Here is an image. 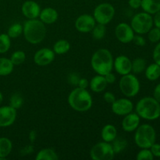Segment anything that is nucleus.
<instances>
[{
    "instance_id": "nucleus-1",
    "label": "nucleus",
    "mask_w": 160,
    "mask_h": 160,
    "mask_svg": "<svg viewBox=\"0 0 160 160\" xmlns=\"http://www.w3.org/2000/svg\"><path fill=\"white\" fill-rule=\"evenodd\" d=\"M23 29L25 39L32 45L40 44L46 36L45 24L38 18L26 20L23 26Z\"/></svg>"
},
{
    "instance_id": "nucleus-2",
    "label": "nucleus",
    "mask_w": 160,
    "mask_h": 160,
    "mask_svg": "<svg viewBox=\"0 0 160 160\" xmlns=\"http://www.w3.org/2000/svg\"><path fill=\"white\" fill-rule=\"evenodd\" d=\"M91 66L97 74L105 75L113 69V57L109 50L99 48L95 52L91 59Z\"/></svg>"
},
{
    "instance_id": "nucleus-3",
    "label": "nucleus",
    "mask_w": 160,
    "mask_h": 160,
    "mask_svg": "<svg viewBox=\"0 0 160 160\" xmlns=\"http://www.w3.org/2000/svg\"><path fill=\"white\" fill-rule=\"evenodd\" d=\"M68 103L73 110L84 112L92 108L93 99L91 93L87 89L78 87L72 90L69 95Z\"/></svg>"
},
{
    "instance_id": "nucleus-4",
    "label": "nucleus",
    "mask_w": 160,
    "mask_h": 160,
    "mask_svg": "<svg viewBox=\"0 0 160 160\" xmlns=\"http://www.w3.org/2000/svg\"><path fill=\"white\" fill-rule=\"evenodd\" d=\"M135 110L141 119L156 120L160 117V103L154 97H144L137 102Z\"/></svg>"
},
{
    "instance_id": "nucleus-5",
    "label": "nucleus",
    "mask_w": 160,
    "mask_h": 160,
    "mask_svg": "<svg viewBox=\"0 0 160 160\" xmlns=\"http://www.w3.org/2000/svg\"><path fill=\"white\" fill-rule=\"evenodd\" d=\"M134 142L140 148H150L156 141V131L152 125L148 123L139 125L135 130Z\"/></svg>"
},
{
    "instance_id": "nucleus-6",
    "label": "nucleus",
    "mask_w": 160,
    "mask_h": 160,
    "mask_svg": "<svg viewBox=\"0 0 160 160\" xmlns=\"http://www.w3.org/2000/svg\"><path fill=\"white\" fill-rule=\"evenodd\" d=\"M120 92L127 98H133L140 92L141 84L138 78L134 73L123 75L119 82Z\"/></svg>"
},
{
    "instance_id": "nucleus-7",
    "label": "nucleus",
    "mask_w": 160,
    "mask_h": 160,
    "mask_svg": "<svg viewBox=\"0 0 160 160\" xmlns=\"http://www.w3.org/2000/svg\"><path fill=\"white\" fill-rule=\"evenodd\" d=\"M131 26L134 33L138 34H145L153 28V17L151 14L145 12H141L132 17Z\"/></svg>"
},
{
    "instance_id": "nucleus-8",
    "label": "nucleus",
    "mask_w": 160,
    "mask_h": 160,
    "mask_svg": "<svg viewBox=\"0 0 160 160\" xmlns=\"http://www.w3.org/2000/svg\"><path fill=\"white\" fill-rule=\"evenodd\" d=\"M115 155L112 144L104 141L95 144L90 150V157L93 160H112Z\"/></svg>"
},
{
    "instance_id": "nucleus-9",
    "label": "nucleus",
    "mask_w": 160,
    "mask_h": 160,
    "mask_svg": "<svg viewBox=\"0 0 160 160\" xmlns=\"http://www.w3.org/2000/svg\"><path fill=\"white\" fill-rule=\"evenodd\" d=\"M115 15V9L110 3L103 2L98 4L94 9L93 17L98 23L106 25L110 23Z\"/></svg>"
},
{
    "instance_id": "nucleus-10",
    "label": "nucleus",
    "mask_w": 160,
    "mask_h": 160,
    "mask_svg": "<svg viewBox=\"0 0 160 160\" xmlns=\"http://www.w3.org/2000/svg\"><path fill=\"white\" fill-rule=\"evenodd\" d=\"M115 35L117 40L123 44L132 42L135 33L131 24L127 23H120L115 28Z\"/></svg>"
},
{
    "instance_id": "nucleus-11",
    "label": "nucleus",
    "mask_w": 160,
    "mask_h": 160,
    "mask_svg": "<svg viewBox=\"0 0 160 160\" xmlns=\"http://www.w3.org/2000/svg\"><path fill=\"white\" fill-rule=\"evenodd\" d=\"M95 24L96 21L91 14H81L75 20V28L81 33L92 32Z\"/></svg>"
},
{
    "instance_id": "nucleus-12",
    "label": "nucleus",
    "mask_w": 160,
    "mask_h": 160,
    "mask_svg": "<svg viewBox=\"0 0 160 160\" xmlns=\"http://www.w3.org/2000/svg\"><path fill=\"white\" fill-rule=\"evenodd\" d=\"M111 109L116 115L124 117L125 115L132 112L134 109V104L128 98H118L111 104Z\"/></svg>"
},
{
    "instance_id": "nucleus-13",
    "label": "nucleus",
    "mask_w": 160,
    "mask_h": 160,
    "mask_svg": "<svg viewBox=\"0 0 160 160\" xmlns=\"http://www.w3.org/2000/svg\"><path fill=\"white\" fill-rule=\"evenodd\" d=\"M17 116V109L12 106H0V128H7L13 124Z\"/></svg>"
},
{
    "instance_id": "nucleus-14",
    "label": "nucleus",
    "mask_w": 160,
    "mask_h": 160,
    "mask_svg": "<svg viewBox=\"0 0 160 160\" xmlns=\"http://www.w3.org/2000/svg\"><path fill=\"white\" fill-rule=\"evenodd\" d=\"M55 52L48 48H42L38 50L34 56V62L39 67L49 65L55 59Z\"/></svg>"
},
{
    "instance_id": "nucleus-15",
    "label": "nucleus",
    "mask_w": 160,
    "mask_h": 160,
    "mask_svg": "<svg viewBox=\"0 0 160 160\" xmlns=\"http://www.w3.org/2000/svg\"><path fill=\"white\" fill-rule=\"evenodd\" d=\"M132 61L126 56H119L113 59V68L120 75L128 74L131 73Z\"/></svg>"
},
{
    "instance_id": "nucleus-16",
    "label": "nucleus",
    "mask_w": 160,
    "mask_h": 160,
    "mask_svg": "<svg viewBox=\"0 0 160 160\" xmlns=\"http://www.w3.org/2000/svg\"><path fill=\"white\" fill-rule=\"evenodd\" d=\"M41 7L36 2L32 0H28L24 2L21 6L22 14L28 20L36 19L39 17L41 12Z\"/></svg>"
},
{
    "instance_id": "nucleus-17",
    "label": "nucleus",
    "mask_w": 160,
    "mask_h": 160,
    "mask_svg": "<svg viewBox=\"0 0 160 160\" xmlns=\"http://www.w3.org/2000/svg\"><path fill=\"white\" fill-rule=\"evenodd\" d=\"M141 118L136 112H130L124 116L122 120V128L126 132H133L140 125Z\"/></svg>"
},
{
    "instance_id": "nucleus-18",
    "label": "nucleus",
    "mask_w": 160,
    "mask_h": 160,
    "mask_svg": "<svg viewBox=\"0 0 160 160\" xmlns=\"http://www.w3.org/2000/svg\"><path fill=\"white\" fill-rule=\"evenodd\" d=\"M38 17L45 24H52L58 20L59 14L54 8L46 7L41 10Z\"/></svg>"
},
{
    "instance_id": "nucleus-19",
    "label": "nucleus",
    "mask_w": 160,
    "mask_h": 160,
    "mask_svg": "<svg viewBox=\"0 0 160 160\" xmlns=\"http://www.w3.org/2000/svg\"><path fill=\"white\" fill-rule=\"evenodd\" d=\"M107 84L105 77L100 74L93 77L89 81V88L95 93H101L104 92L107 87Z\"/></svg>"
},
{
    "instance_id": "nucleus-20",
    "label": "nucleus",
    "mask_w": 160,
    "mask_h": 160,
    "mask_svg": "<svg viewBox=\"0 0 160 160\" xmlns=\"http://www.w3.org/2000/svg\"><path fill=\"white\" fill-rule=\"evenodd\" d=\"M101 137L102 141L111 143L117 137V129L112 124L105 125L102 129Z\"/></svg>"
},
{
    "instance_id": "nucleus-21",
    "label": "nucleus",
    "mask_w": 160,
    "mask_h": 160,
    "mask_svg": "<svg viewBox=\"0 0 160 160\" xmlns=\"http://www.w3.org/2000/svg\"><path fill=\"white\" fill-rule=\"evenodd\" d=\"M141 7L144 12L154 15L160 11V0H142Z\"/></svg>"
},
{
    "instance_id": "nucleus-22",
    "label": "nucleus",
    "mask_w": 160,
    "mask_h": 160,
    "mask_svg": "<svg viewBox=\"0 0 160 160\" xmlns=\"http://www.w3.org/2000/svg\"><path fill=\"white\" fill-rule=\"evenodd\" d=\"M12 143L8 138H0V160L5 159L11 153Z\"/></svg>"
},
{
    "instance_id": "nucleus-23",
    "label": "nucleus",
    "mask_w": 160,
    "mask_h": 160,
    "mask_svg": "<svg viewBox=\"0 0 160 160\" xmlns=\"http://www.w3.org/2000/svg\"><path fill=\"white\" fill-rule=\"evenodd\" d=\"M145 74L148 81H157L160 78V66L156 62L150 64L145 68Z\"/></svg>"
},
{
    "instance_id": "nucleus-24",
    "label": "nucleus",
    "mask_w": 160,
    "mask_h": 160,
    "mask_svg": "<svg viewBox=\"0 0 160 160\" xmlns=\"http://www.w3.org/2000/svg\"><path fill=\"white\" fill-rule=\"evenodd\" d=\"M36 160H58L59 156L52 148H47L40 150L35 157Z\"/></svg>"
},
{
    "instance_id": "nucleus-25",
    "label": "nucleus",
    "mask_w": 160,
    "mask_h": 160,
    "mask_svg": "<svg viewBox=\"0 0 160 160\" xmlns=\"http://www.w3.org/2000/svg\"><path fill=\"white\" fill-rule=\"evenodd\" d=\"M14 65L11 62L10 59L0 57V76H8L12 72Z\"/></svg>"
},
{
    "instance_id": "nucleus-26",
    "label": "nucleus",
    "mask_w": 160,
    "mask_h": 160,
    "mask_svg": "<svg viewBox=\"0 0 160 160\" xmlns=\"http://www.w3.org/2000/svg\"><path fill=\"white\" fill-rule=\"evenodd\" d=\"M70 48V44L66 39H60L58 40L53 45V52L55 54L64 55L68 52Z\"/></svg>"
},
{
    "instance_id": "nucleus-27",
    "label": "nucleus",
    "mask_w": 160,
    "mask_h": 160,
    "mask_svg": "<svg viewBox=\"0 0 160 160\" xmlns=\"http://www.w3.org/2000/svg\"><path fill=\"white\" fill-rule=\"evenodd\" d=\"M146 61L143 58H136L132 61L131 72L134 74H140L145 71L146 68Z\"/></svg>"
},
{
    "instance_id": "nucleus-28",
    "label": "nucleus",
    "mask_w": 160,
    "mask_h": 160,
    "mask_svg": "<svg viewBox=\"0 0 160 160\" xmlns=\"http://www.w3.org/2000/svg\"><path fill=\"white\" fill-rule=\"evenodd\" d=\"M11 47V38L7 34H0V54L9 51Z\"/></svg>"
},
{
    "instance_id": "nucleus-29",
    "label": "nucleus",
    "mask_w": 160,
    "mask_h": 160,
    "mask_svg": "<svg viewBox=\"0 0 160 160\" xmlns=\"http://www.w3.org/2000/svg\"><path fill=\"white\" fill-rule=\"evenodd\" d=\"M23 25L21 23H15L9 27L7 34L11 38H17L23 34Z\"/></svg>"
},
{
    "instance_id": "nucleus-30",
    "label": "nucleus",
    "mask_w": 160,
    "mask_h": 160,
    "mask_svg": "<svg viewBox=\"0 0 160 160\" xmlns=\"http://www.w3.org/2000/svg\"><path fill=\"white\" fill-rule=\"evenodd\" d=\"M112 146L115 154H118V153L121 152L122 151H123L127 148V146H128V142H127V140L125 138L117 137L115 140L112 142Z\"/></svg>"
},
{
    "instance_id": "nucleus-31",
    "label": "nucleus",
    "mask_w": 160,
    "mask_h": 160,
    "mask_svg": "<svg viewBox=\"0 0 160 160\" xmlns=\"http://www.w3.org/2000/svg\"><path fill=\"white\" fill-rule=\"evenodd\" d=\"M26 59V54L23 51L17 50L11 55L10 60L14 66H19L23 63Z\"/></svg>"
},
{
    "instance_id": "nucleus-32",
    "label": "nucleus",
    "mask_w": 160,
    "mask_h": 160,
    "mask_svg": "<svg viewBox=\"0 0 160 160\" xmlns=\"http://www.w3.org/2000/svg\"><path fill=\"white\" fill-rule=\"evenodd\" d=\"M92 36L96 40H101L106 35V25L101 24V23H98V24H95V26L94 27V28L92 31Z\"/></svg>"
},
{
    "instance_id": "nucleus-33",
    "label": "nucleus",
    "mask_w": 160,
    "mask_h": 160,
    "mask_svg": "<svg viewBox=\"0 0 160 160\" xmlns=\"http://www.w3.org/2000/svg\"><path fill=\"white\" fill-rule=\"evenodd\" d=\"M23 104V98L20 94L15 93L9 98V106L17 110L18 109L22 107Z\"/></svg>"
},
{
    "instance_id": "nucleus-34",
    "label": "nucleus",
    "mask_w": 160,
    "mask_h": 160,
    "mask_svg": "<svg viewBox=\"0 0 160 160\" xmlns=\"http://www.w3.org/2000/svg\"><path fill=\"white\" fill-rule=\"evenodd\" d=\"M148 38L151 43H158L160 42V29L159 28H152L148 33Z\"/></svg>"
},
{
    "instance_id": "nucleus-35",
    "label": "nucleus",
    "mask_w": 160,
    "mask_h": 160,
    "mask_svg": "<svg viewBox=\"0 0 160 160\" xmlns=\"http://www.w3.org/2000/svg\"><path fill=\"white\" fill-rule=\"evenodd\" d=\"M154 158L150 148H141L136 156L138 160H153Z\"/></svg>"
},
{
    "instance_id": "nucleus-36",
    "label": "nucleus",
    "mask_w": 160,
    "mask_h": 160,
    "mask_svg": "<svg viewBox=\"0 0 160 160\" xmlns=\"http://www.w3.org/2000/svg\"><path fill=\"white\" fill-rule=\"evenodd\" d=\"M152 58L154 62L160 66V42H158L153 50Z\"/></svg>"
},
{
    "instance_id": "nucleus-37",
    "label": "nucleus",
    "mask_w": 160,
    "mask_h": 160,
    "mask_svg": "<svg viewBox=\"0 0 160 160\" xmlns=\"http://www.w3.org/2000/svg\"><path fill=\"white\" fill-rule=\"evenodd\" d=\"M132 42H134V45H138V46L143 47L146 45V41L142 37L141 34H138V35H134V38H133Z\"/></svg>"
},
{
    "instance_id": "nucleus-38",
    "label": "nucleus",
    "mask_w": 160,
    "mask_h": 160,
    "mask_svg": "<svg viewBox=\"0 0 160 160\" xmlns=\"http://www.w3.org/2000/svg\"><path fill=\"white\" fill-rule=\"evenodd\" d=\"M103 99L107 103L112 104L114 101L116 100V96L114 94L111 92H105L103 95Z\"/></svg>"
},
{
    "instance_id": "nucleus-39",
    "label": "nucleus",
    "mask_w": 160,
    "mask_h": 160,
    "mask_svg": "<svg viewBox=\"0 0 160 160\" xmlns=\"http://www.w3.org/2000/svg\"><path fill=\"white\" fill-rule=\"evenodd\" d=\"M150 150H151L152 153L154 157L160 158V144L156 143V142H155V143L150 147Z\"/></svg>"
},
{
    "instance_id": "nucleus-40",
    "label": "nucleus",
    "mask_w": 160,
    "mask_h": 160,
    "mask_svg": "<svg viewBox=\"0 0 160 160\" xmlns=\"http://www.w3.org/2000/svg\"><path fill=\"white\" fill-rule=\"evenodd\" d=\"M79 80L80 78L78 77V74H76V73H73L69 75L68 81L70 82V84H72V85H78Z\"/></svg>"
},
{
    "instance_id": "nucleus-41",
    "label": "nucleus",
    "mask_w": 160,
    "mask_h": 160,
    "mask_svg": "<svg viewBox=\"0 0 160 160\" xmlns=\"http://www.w3.org/2000/svg\"><path fill=\"white\" fill-rule=\"evenodd\" d=\"M104 77L106 78V81L107 82V84H113L116 81V80H117L116 75L114 73H112V72H109V73H106Z\"/></svg>"
},
{
    "instance_id": "nucleus-42",
    "label": "nucleus",
    "mask_w": 160,
    "mask_h": 160,
    "mask_svg": "<svg viewBox=\"0 0 160 160\" xmlns=\"http://www.w3.org/2000/svg\"><path fill=\"white\" fill-rule=\"evenodd\" d=\"M128 5L131 8L134 9H137L141 7L142 5V0H129L128 1Z\"/></svg>"
},
{
    "instance_id": "nucleus-43",
    "label": "nucleus",
    "mask_w": 160,
    "mask_h": 160,
    "mask_svg": "<svg viewBox=\"0 0 160 160\" xmlns=\"http://www.w3.org/2000/svg\"><path fill=\"white\" fill-rule=\"evenodd\" d=\"M33 152H34V147H33L32 145H27V146H25L24 148H22L20 153H21V155L25 156V155L31 154V153H32Z\"/></svg>"
},
{
    "instance_id": "nucleus-44",
    "label": "nucleus",
    "mask_w": 160,
    "mask_h": 160,
    "mask_svg": "<svg viewBox=\"0 0 160 160\" xmlns=\"http://www.w3.org/2000/svg\"><path fill=\"white\" fill-rule=\"evenodd\" d=\"M78 86L81 88L87 89V88L89 87V81L86 78H80Z\"/></svg>"
},
{
    "instance_id": "nucleus-45",
    "label": "nucleus",
    "mask_w": 160,
    "mask_h": 160,
    "mask_svg": "<svg viewBox=\"0 0 160 160\" xmlns=\"http://www.w3.org/2000/svg\"><path fill=\"white\" fill-rule=\"evenodd\" d=\"M153 17V24L155 25V27L159 28L160 29V11L157 12L156 13L154 14V17Z\"/></svg>"
},
{
    "instance_id": "nucleus-46",
    "label": "nucleus",
    "mask_w": 160,
    "mask_h": 160,
    "mask_svg": "<svg viewBox=\"0 0 160 160\" xmlns=\"http://www.w3.org/2000/svg\"><path fill=\"white\" fill-rule=\"evenodd\" d=\"M153 97L160 103V83L156 86L153 92Z\"/></svg>"
},
{
    "instance_id": "nucleus-47",
    "label": "nucleus",
    "mask_w": 160,
    "mask_h": 160,
    "mask_svg": "<svg viewBox=\"0 0 160 160\" xmlns=\"http://www.w3.org/2000/svg\"><path fill=\"white\" fill-rule=\"evenodd\" d=\"M36 138H37V133H36L35 131L33 130L29 133V140L31 143H33L36 140Z\"/></svg>"
},
{
    "instance_id": "nucleus-48",
    "label": "nucleus",
    "mask_w": 160,
    "mask_h": 160,
    "mask_svg": "<svg viewBox=\"0 0 160 160\" xmlns=\"http://www.w3.org/2000/svg\"><path fill=\"white\" fill-rule=\"evenodd\" d=\"M2 101H3V95H2V93L0 92V106H1Z\"/></svg>"
}]
</instances>
